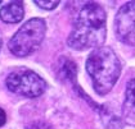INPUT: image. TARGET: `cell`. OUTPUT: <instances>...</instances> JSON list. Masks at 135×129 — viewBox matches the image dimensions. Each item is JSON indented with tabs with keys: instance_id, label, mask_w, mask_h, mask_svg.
Wrapping results in <instances>:
<instances>
[{
	"instance_id": "cell-1",
	"label": "cell",
	"mask_w": 135,
	"mask_h": 129,
	"mask_svg": "<svg viewBox=\"0 0 135 129\" xmlns=\"http://www.w3.org/2000/svg\"><path fill=\"white\" fill-rule=\"evenodd\" d=\"M107 36V15L104 9L94 1L85 3L77 12L72 31L67 39L68 46L84 51L102 47Z\"/></svg>"
},
{
	"instance_id": "cell-2",
	"label": "cell",
	"mask_w": 135,
	"mask_h": 129,
	"mask_svg": "<svg viewBox=\"0 0 135 129\" xmlns=\"http://www.w3.org/2000/svg\"><path fill=\"white\" fill-rule=\"evenodd\" d=\"M86 72L90 76L94 91L104 96L113 88L121 74V63L108 46L94 49L86 59Z\"/></svg>"
},
{
	"instance_id": "cell-3",
	"label": "cell",
	"mask_w": 135,
	"mask_h": 129,
	"mask_svg": "<svg viewBox=\"0 0 135 129\" xmlns=\"http://www.w3.org/2000/svg\"><path fill=\"white\" fill-rule=\"evenodd\" d=\"M46 33V22L42 18H31L14 33L8 47L13 55L25 58L40 47Z\"/></svg>"
},
{
	"instance_id": "cell-4",
	"label": "cell",
	"mask_w": 135,
	"mask_h": 129,
	"mask_svg": "<svg viewBox=\"0 0 135 129\" xmlns=\"http://www.w3.org/2000/svg\"><path fill=\"white\" fill-rule=\"evenodd\" d=\"M5 84L11 92L28 99L41 96L46 89L45 80L27 68H18L11 72L5 79Z\"/></svg>"
},
{
	"instance_id": "cell-5",
	"label": "cell",
	"mask_w": 135,
	"mask_h": 129,
	"mask_svg": "<svg viewBox=\"0 0 135 129\" xmlns=\"http://www.w3.org/2000/svg\"><path fill=\"white\" fill-rule=\"evenodd\" d=\"M117 39L129 46H135V1H127L114 17Z\"/></svg>"
},
{
	"instance_id": "cell-6",
	"label": "cell",
	"mask_w": 135,
	"mask_h": 129,
	"mask_svg": "<svg viewBox=\"0 0 135 129\" xmlns=\"http://www.w3.org/2000/svg\"><path fill=\"white\" fill-rule=\"evenodd\" d=\"M122 116L129 125L135 128V79H131L126 86Z\"/></svg>"
},
{
	"instance_id": "cell-7",
	"label": "cell",
	"mask_w": 135,
	"mask_h": 129,
	"mask_svg": "<svg viewBox=\"0 0 135 129\" xmlns=\"http://www.w3.org/2000/svg\"><path fill=\"white\" fill-rule=\"evenodd\" d=\"M25 17V7L22 1H11L1 7L0 19L5 23H18Z\"/></svg>"
},
{
	"instance_id": "cell-8",
	"label": "cell",
	"mask_w": 135,
	"mask_h": 129,
	"mask_svg": "<svg viewBox=\"0 0 135 129\" xmlns=\"http://www.w3.org/2000/svg\"><path fill=\"white\" fill-rule=\"evenodd\" d=\"M37 7H40L42 9H46V10H52L54 8H57L58 7V4H59V1H41V0H36V1H33Z\"/></svg>"
},
{
	"instance_id": "cell-9",
	"label": "cell",
	"mask_w": 135,
	"mask_h": 129,
	"mask_svg": "<svg viewBox=\"0 0 135 129\" xmlns=\"http://www.w3.org/2000/svg\"><path fill=\"white\" fill-rule=\"evenodd\" d=\"M5 121H7V114L3 109H0V128L5 124Z\"/></svg>"
},
{
	"instance_id": "cell-10",
	"label": "cell",
	"mask_w": 135,
	"mask_h": 129,
	"mask_svg": "<svg viewBox=\"0 0 135 129\" xmlns=\"http://www.w3.org/2000/svg\"><path fill=\"white\" fill-rule=\"evenodd\" d=\"M1 45H3V39H1V33H0V50H1Z\"/></svg>"
},
{
	"instance_id": "cell-11",
	"label": "cell",
	"mask_w": 135,
	"mask_h": 129,
	"mask_svg": "<svg viewBox=\"0 0 135 129\" xmlns=\"http://www.w3.org/2000/svg\"><path fill=\"white\" fill-rule=\"evenodd\" d=\"M0 4H1V1H0Z\"/></svg>"
}]
</instances>
